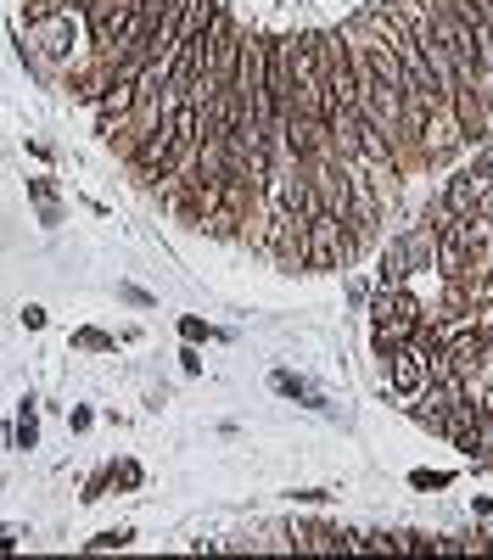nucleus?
Here are the masks:
<instances>
[{
	"mask_svg": "<svg viewBox=\"0 0 493 560\" xmlns=\"http://www.w3.org/2000/svg\"><path fill=\"white\" fill-rule=\"evenodd\" d=\"M359 252L365 247L348 236V224H342L337 213H314V219L303 224V269H348Z\"/></svg>",
	"mask_w": 493,
	"mask_h": 560,
	"instance_id": "obj_1",
	"label": "nucleus"
},
{
	"mask_svg": "<svg viewBox=\"0 0 493 560\" xmlns=\"http://www.w3.org/2000/svg\"><path fill=\"white\" fill-rule=\"evenodd\" d=\"M292 96L303 118L325 124V62H320V34L314 28L292 34Z\"/></svg>",
	"mask_w": 493,
	"mask_h": 560,
	"instance_id": "obj_2",
	"label": "nucleus"
},
{
	"mask_svg": "<svg viewBox=\"0 0 493 560\" xmlns=\"http://www.w3.org/2000/svg\"><path fill=\"white\" fill-rule=\"evenodd\" d=\"M320 62H325V124H331V112L359 107V73H353L348 34H320Z\"/></svg>",
	"mask_w": 493,
	"mask_h": 560,
	"instance_id": "obj_3",
	"label": "nucleus"
},
{
	"mask_svg": "<svg viewBox=\"0 0 493 560\" xmlns=\"http://www.w3.org/2000/svg\"><path fill=\"white\" fill-rule=\"evenodd\" d=\"M437 275L443 280L471 275V219H449L437 230Z\"/></svg>",
	"mask_w": 493,
	"mask_h": 560,
	"instance_id": "obj_4",
	"label": "nucleus"
},
{
	"mask_svg": "<svg viewBox=\"0 0 493 560\" xmlns=\"http://www.w3.org/2000/svg\"><path fill=\"white\" fill-rule=\"evenodd\" d=\"M421 387H426V353H415L404 342V348L387 359V392H393V398H415Z\"/></svg>",
	"mask_w": 493,
	"mask_h": 560,
	"instance_id": "obj_5",
	"label": "nucleus"
},
{
	"mask_svg": "<svg viewBox=\"0 0 493 560\" xmlns=\"http://www.w3.org/2000/svg\"><path fill=\"white\" fill-rule=\"evenodd\" d=\"M398 241H404L409 275H432V269H437V230H432V224H426V219H415V224H409V230H404Z\"/></svg>",
	"mask_w": 493,
	"mask_h": 560,
	"instance_id": "obj_6",
	"label": "nucleus"
},
{
	"mask_svg": "<svg viewBox=\"0 0 493 560\" xmlns=\"http://www.w3.org/2000/svg\"><path fill=\"white\" fill-rule=\"evenodd\" d=\"M73 17H79V12H62V17H51V23L29 28L34 40H40L45 62H68V56H73Z\"/></svg>",
	"mask_w": 493,
	"mask_h": 560,
	"instance_id": "obj_7",
	"label": "nucleus"
},
{
	"mask_svg": "<svg viewBox=\"0 0 493 560\" xmlns=\"http://www.w3.org/2000/svg\"><path fill=\"white\" fill-rule=\"evenodd\" d=\"M443 202H449L454 219H477V213H482V185L471 180V168H460V174L443 185Z\"/></svg>",
	"mask_w": 493,
	"mask_h": 560,
	"instance_id": "obj_8",
	"label": "nucleus"
},
{
	"mask_svg": "<svg viewBox=\"0 0 493 560\" xmlns=\"http://www.w3.org/2000/svg\"><path fill=\"white\" fill-rule=\"evenodd\" d=\"M269 387L281 392V398H303V404H309V409H320V415H331V404H325V392H320V387H309V381H303V376H292V370H275V376H269Z\"/></svg>",
	"mask_w": 493,
	"mask_h": 560,
	"instance_id": "obj_9",
	"label": "nucleus"
},
{
	"mask_svg": "<svg viewBox=\"0 0 493 560\" xmlns=\"http://www.w3.org/2000/svg\"><path fill=\"white\" fill-rule=\"evenodd\" d=\"M376 286H409V258H404V241H387L381 247V269H376Z\"/></svg>",
	"mask_w": 493,
	"mask_h": 560,
	"instance_id": "obj_10",
	"label": "nucleus"
},
{
	"mask_svg": "<svg viewBox=\"0 0 493 560\" xmlns=\"http://www.w3.org/2000/svg\"><path fill=\"white\" fill-rule=\"evenodd\" d=\"M40 443V426H34V398H23V426H17V448Z\"/></svg>",
	"mask_w": 493,
	"mask_h": 560,
	"instance_id": "obj_11",
	"label": "nucleus"
},
{
	"mask_svg": "<svg viewBox=\"0 0 493 560\" xmlns=\"http://www.w3.org/2000/svg\"><path fill=\"white\" fill-rule=\"evenodd\" d=\"M135 532L129 527H113V532H101V538H90V549H118V544H129Z\"/></svg>",
	"mask_w": 493,
	"mask_h": 560,
	"instance_id": "obj_12",
	"label": "nucleus"
},
{
	"mask_svg": "<svg viewBox=\"0 0 493 560\" xmlns=\"http://www.w3.org/2000/svg\"><path fill=\"white\" fill-rule=\"evenodd\" d=\"M29 196L40 202V208H57V191H51V180H29Z\"/></svg>",
	"mask_w": 493,
	"mask_h": 560,
	"instance_id": "obj_13",
	"label": "nucleus"
},
{
	"mask_svg": "<svg viewBox=\"0 0 493 560\" xmlns=\"http://www.w3.org/2000/svg\"><path fill=\"white\" fill-rule=\"evenodd\" d=\"M79 348H113V342H107L101 331H79Z\"/></svg>",
	"mask_w": 493,
	"mask_h": 560,
	"instance_id": "obj_14",
	"label": "nucleus"
},
{
	"mask_svg": "<svg viewBox=\"0 0 493 560\" xmlns=\"http://www.w3.org/2000/svg\"><path fill=\"white\" fill-rule=\"evenodd\" d=\"M17 544V527H0V549H12Z\"/></svg>",
	"mask_w": 493,
	"mask_h": 560,
	"instance_id": "obj_15",
	"label": "nucleus"
}]
</instances>
